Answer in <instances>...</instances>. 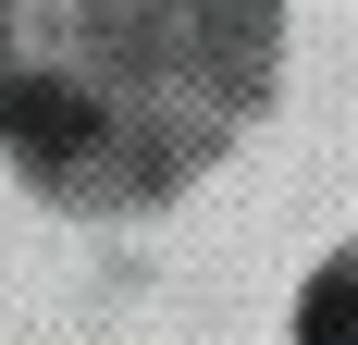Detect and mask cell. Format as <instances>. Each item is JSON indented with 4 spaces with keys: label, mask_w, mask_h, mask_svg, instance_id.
Instances as JSON below:
<instances>
[{
    "label": "cell",
    "mask_w": 358,
    "mask_h": 345,
    "mask_svg": "<svg viewBox=\"0 0 358 345\" xmlns=\"http://www.w3.org/2000/svg\"><path fill=\"white\" fill-rule=\"evenodd\" d=\"M322 345H358V296H322Z\"/></svg>",
    "instance_id": "cell-1"
}]
</instances>
